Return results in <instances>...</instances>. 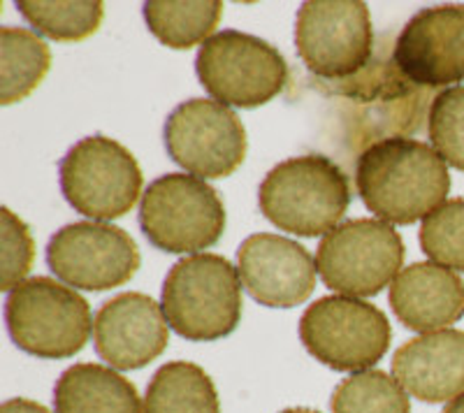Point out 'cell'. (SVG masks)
Here are the masks:
<instances>
[{
	"label": "cell",
	"mask_w": 464,
	"mask_h": 413,
	"mask_svg": "<svg viewBox=\"0 0 464 413\" xmlns=\"http://www.w3.org/2000/svg\"><path fill=\"white\" fill-rule=\"evenodd\" d=\"M355 186L364 206L385 223L409 226L425 221L446 202L449 165L430 144L411 138H388L358 156Z\"/></svg>",
	"instance_id": "6da1fadb"
},
{
	"label": "cell",
	"mask_w": 464,
	"mask_h": 413,
	"mask_svg": "<svg viewBox=\"0 0 464 413\" xmlns=\"http://www.w3.org/2000/svg\"><path fill=\"white\" fill-rule=\"evenodd\" d=\"M260 212L279 230L318 237L339 226L351 205V184L334 160L304 154L281 160L265 175Z\"/></svg>",
	"instance_id": "7a4b0ae2"
},
{
	"label": "cell",
	"mask_w": 464,
	"mask_h": 413,
	"mask_svg": "<svg viewBox=\"0 0 464 413\" xmlns=\"http://www.w3.org/2000/svg\"><path fill=\"white\" fill-rule=\"evenodd\" d=\"M242 304L239 272L217 254H196L174 263L160 293L165 321L188 341H217L235 332Z\"/></svg>",
	"instance_id": "3957f363"
},
{
	"label": "cell",
	"mask_w": 464,
	"mask_h": 413,
	"mask_svg": "<svg viewBox=\"0 0 464 413\" xmlns=\"http://www.w3.org/2000/svg\"><path fill=\"white\" fill-rule=\"evenodd\" d=\"M5 323L12 341L43 360L77 355L93 330L89 303L49 276H33L7 293Z\"/></svg>",
	"instance_id": "277c9868"
},
{
	"label": "cell",
	"mask_w": 464,
	"mask_h": 413,
	"mask_svg": "<svg viewBox=\"0 0 464 413\" xmlns=\"http://www.w3.org/2000/svg\"><path fill=\"white\" fill-rule=\"evenodd\" d=\"M140 228L156 249L196 255L221 239L226 206L205 179L172 172L151 181L144 191Z\"/></svg>",
	"instance_id": "5b68a950"
},
{
	"label": "cell",
	"mask_w": 464,
	"mask_h": 413,
	"mask_svg": "<svg viewBox=\"0 0 464 413\" xmlns=\"http://www.w3.org/2000/svg\"><path fill=\"white\" fill-rule=\"evenodd\" d=\"M196 72L214 101L242 110L267 105L288 84L279 49L239 31L214 33L198 49Z\"/></svg>",
	"instance_id": "8992f818"
},
{
	"label": "cell",
	"mask_w": 464,
	"mask_h": 413,
	"mask_svg": "<svg viewBox=\"0 0 464 413\" xmlns=\"http://www.w3.org/2000/svg\"><path fill=\"white\" fill-rule=\"evenodd\" d=\"M304 349L334 371H364L388 353L392 328L379 307L358 297L327 295L300 318Z\"/></svg>",
	"instance_id": "52a82bcc"
},
{
	"label": "cell",
	"mask_w": 464,
	"mask_h": 413,
	"mask_svg": "<svg viewBox=\"0 0 464 413\" xmlns=\"http://www.w3.org/2000/svg\"><path fill=\"white\" fill-rule=\"evenodd\" d=\"M58 177L68 205L93 221L123 216L142 193V170L135 156L105 135L72 144L58 165Z\"/></svg>",
	"instance_id": "ba28073f"
},
{
	"label": "cell",
	"mask_w": 464,
	"mask_h": 413,
	"mask_svg": "<svg viewBox=\"0 0 464 413\" xmlns=\"http://www.w3.org/2000/svg\"><path fill=\"white\" fill-rule=\"evenodd\" d=\"M401 263V235L379 218L339 223L321 239L316 251L323 283L348 297L379 295L397 279Z\"/></svg>",
	"instance_id": "9c48e42d"
},
{
	"label": "cell",
	"mask_w": 464,
	"mask_h": 413,
	"mask_svg": "<svg viewBox=\"0 0 464 413\" xmlns=\"http://www.w3.org/2000/svg\"><path fill=\"white\" fill-rule=\"evenodd\" d=\"M295 47L316 77H355L374 53L370 7L360 0H309L297 12Z\"/></svg>",
	"instance_id": "30bf717a"
},
{
	"label": "cell",
	"mask_w": 464,
	"mask_h": 413,
	"mask_svg": "<svg viewBox=\"0 0 464 413\" xmlns=\"http://www.w3.org/2000/svg\"><path fill=\"white\" fill-rule=\"evenodd\" d=\"M168 156L200 179L230 177L246 158L242 119L226 105L205 98L174 107L163 128Z\"/></svg>",
	"instance_id": "8fae6325"
},
{
	"label": "cell",
	"mask_w": 464,
	"mask_h": 413,
	"mask_svg": "<svg viewBox=\"0 0 464 413\" xmlns=\"http://www.w3.org/2000/svg\"><path fill=\"white\" fill-rule=\"evenodd\" d=\"M140 260L135 239L111 223H70L56 230L47 244L49 270L82 291L123 286L140 270Z\"/></svg>",
	"instance_id": "7c38bea8"
},
{
	"label": "cell",
	"mask_w": 464,
	"mask_h": 413,
	"mask_svg": "<svg viewBox=\"0 0 464 413\" xmlns=\"http://www.w3.org/2000/svg\"><path fill=\"white\" fill-rule=\"evenodd\" d=\"M392 63L422 89L464 82V5H434L416 12L395 40Z\"/></svg>",
	"instance_id": "4fadbf2b"
},
{
	"label": "cell",
	"mask_w": 464,
	"mask_h": 413,
	"mask_svg": "<svg viewBox=\"0 0 464 413\" xmlns=\"http://www.w3.org/2000/svg\"><path fill=\"white\" fill-rule=\"evenodd\" d=\"M237 272L256 303L290 309L312 297L318 267L302 244L281 235L258 233L239 246Z\"/></svg>",
	"instance_id": "5bb4252c"
},
{
	"label": "cell",
	"mask_w": 464,
	"mask_h": 413,
	"mask_svg": "<svg viewBox=\"0 0 464 413\" xmlns=\"http://www.w3.org/2000/svg\"><path fill=\"white\" fill-rule=\"evenodd\" d=\"M169 325L163 309L144 293H121L93 318V346L101 360L130 371L149 365L168 349Z\"/></svg>",
	"instance_id": "9a60e30c"
},
{
	"label": "cell",
	"mask_w": 464,
	"mask_h": 413,
	"mask_svg": "<svg viewBox=\"0 0 464 413\" xmlns=\"http://www.w3.org/2000/svg\"><path fill=\"white\" fill-rule=\"evenodd\" d=\"M392 377L420 402H453L464 395V332L446 328L409 340L392 355Z\"/></svg>",
	"instance_id": "2e32d148"
},
{
	"label": "cell",
	"mask_w": 464,
	"mask_h": 413,
	"mask_svg": "<svg viewBox=\"0 0 464 413\" xmlns=\"http://www.w3.org/2000/svg\"><path fill=\"white\" fill-rule=\"evenodd\" d=\"M391 307L409 330H446L464 316V283L449 267L413 263L391 283Z\"/></svg>",
	"instance_id": "e0dca14e"
},
{
	"label": "cell",
	"mask_w": 464,
	"mask_h": 413,
	"mask_svg": "<svg viewBox=\"0 0 464 413\" xmlns=\"http://www.w3.org/2000/svg\"><path fill=\"white\" fill-rule=\"evenodd\" d=\"M53 413H144V404L114 367L77 362L53 386Z\"/></svg>",
	"instance_id": "ac0fdd59"
},
{
	"label": "cell",
	"mask_w": 464,
	"mask_h": 413,
	"mask_svg": "<svg viewBox=\"0 0 464 413\" xmlns=\"http://www.w3.org/2000/svg\"><path fill=\"white\" fill-rule=\"evenodd\" d=\"M144 413H221V404L202 367L177 360L160 367L149 381Z\"/></svg>",
	"instance_id": "d6986e66"
},
{
	"label": "cell",
	"mask_w": 464,
	"mask_h": 413,
	"mask_svg": "<svg viewBox=\"0 0 464 413\" xmlns=\"http://www.w3.org/2000/svg\"><path fill=\"white\" fill-rule=\"evenodd\" d=\"M52 68L49 44L26 28H0V105L28 98Z\"/></svg>",
	"instance_id": "ffe728a7"
},
{
	"label": "cell",
	"mask_w": 464,
	"mask_h": 413,
	"mask_svg": "<svg viewBox=\"0 0 464 413\" xmlns=\"http://www.w3.org/2000/svg\"><path fill=\"white\" fill-rule=\"evenodd\" d=\"M144 22L153 37L169 49H188L205 44L223 16L218 0H149L144 3Z\"/></svg>",
	"instance_id": "44dd1931"
},
{
	"label": "cell",
	"mask_w": 464,
	"mask_h": 413,
	"mask_svg": "<svg viewBox=\"0 0 464 413\" xmlns=\"http://www.w3.org/2000/svg\"><path fill=\"white\" fill-rule=\"evenodd\" d=\"M19 14L40 35L56 43H80L102 24L105 5L98 0H19Z\"/></svg>",
	"instance_id": "7402d4cb"
},
{
	"label": "cell",
	"mask_w": 464,
	"mask_h": 413,
	"mask_svg": "<svg viewBox=\"0 0 464 413\" xmlns=\"http://www.w3.org/2000/svg\"><path fill=\"white\" fill-rule=\"evenodd\" d=\"M330 408L333 413H411V402L395 377L379 370H364L334 388Z\"/></svg>",
	"instance_id": "603a6c76"
},
{
	"label": "cell",
	"mask_w": 464,
	"mask_h": 413,
	"mask_svg": "<svg viewBox=\"0 0 464 413\" xmlns=\"http://www.w3.org/2000/svg\"><path fill=\"white\" fill-rule=\"evenodd\" d=\"M420 246L437 265L464 272V197L446 200L422 221Z\"/></svg>",
	"instance_id": "cb8c5ba5"
},
{
	"label": "cell",
	"mask_w": 464,
	"mask_h": 413,
	"mask_svg": "<svg viewBox=\"0 0 464 413\" xmlns=\"http://www.w3.org/2000/svg\"><path fill=\"white\" fill-rule=\"evenodd\" d=\"M428 133L432 149L446 165L464 172V86L446 89L434 98Z\"/></svg>",
	"instance_id": "d4e9b609"
},
{
	"label": "cell",
	"mask_w": 464,
	"mask_h": 413,
	"mask_svg": "<svg viewBox=\"0 0 464 413\" xmlns=\"http://www.w3.org/2000/svg\"><path fill=\"white\" fill-rule=\"evenodd\" d=\"M3 276H0V288L3 291H14L19 283L26 281L31 272L33 260H35V244H33L31 230L26 223L16 216L10 209H3Z\"/></svg>",
	"instance_id": "484cf974"
},
{
	"label": "cell",
	"mask_w": 464,
	"mask_h": 413,
	"mask_svg": "<svg viewBox=\"0 0 464 413\" xmlns=\"http://www.w3.org/2000/svg\"><path fill=\"white\" fill-rule=\"evenodd\" d=\"M0 413H52V411H49L47 407H43V404L33 402V399L12 398L7 399V402H3Z\"/></svg>",
	"instance_id": "4316f807"
},
{
	"label": "cell",
	"mask_w": 464,
	"mask_h": 413,
	"mask_svg": "<svg viewBox=\"0 0 464 413\" xmlns=\"http://www.w3.org/2000/svg\"><path fill=\"white\" fill-rule=\"evenodd\" d=\"M441 413H464V395H459L453 402L446 404V408H443Z\"/></svg>",
	"instance_id": "83f0119b"
},
{
	"label": "cell",
	"mask_w": 464,
	"mask_h": 413,
	"mask_svg": "<svg viewBox=\"0 0 464 413\" xmlns=\"http://www.w3.org/2000/svg\"><path fill=\"white\" fill-rule=\"evenodd\" d=\"M281 413H321V411H314V408H285Z\"/></svg>",
	"instance_id": "f1b7e54d"
}]
</instances>
